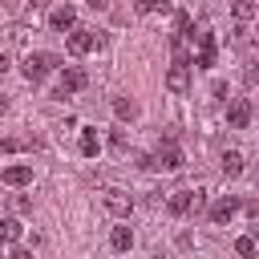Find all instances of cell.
I'll use <instances>...</instances> for the list:
<instances>
[{
	"label": "cell",
	"instance_id": "cell-1",
	"mask_svg": "<svg viewBox=\"0 0 259 259\" xmlns=\"http://www.w3.org/2000/svg\"><path fill=\"white\" fill-rule=\"evenodd\" d=\"M57 65H61V57H57V53H28V57L20 61V73H24V77L36 85V81H45V77H49Z\"/></svg>",
	"mask_w": 259,
	"mask_h": 259
},
{
	"label": "cell",
	"instance_id": "cell-26",
	"mask_svg": "<svg viewBox=\"0 0 259 259\" xmlns=\"http://www.w3.org/2000/svg\"><path fill=\"white\" fill-rule=\"evenodd\" d=\"M89 4H93V8H105V4H109V0H89Z\"/></svg>",
	"mask_w": 259,
	"mask_h": 259
},
{
	"label": "cell",
	"instance_id": "cell-24",
	"mask_svg": "<svg viewBox=\"0 0 259 259\" xmlns=\"http://www.w3.org/2000/svg\"><path fill=\"white\" fill-rule=\"evenodd\" d=\"M109 146H113V150H125V130H113V138H109Z\"/></svg>",
	"mask_w": 259,
	"mask_h": 259
},
{
	"label": "cell",
	"instance_id": "cell-12",
	"mask_svg": "<svg viewBox=\"0 0 259 259\" xmlns=\"http://www.w3.org/2000/svg\"><path fill=\"white\" fill-rule=\"evenodd\" d=\"M0 178H4L8 186H28V182H32V166H8Z\"/></svg>",
	"mask_w": 259,
	"mask_h": 259
},
{
	"label": "cell",
	"instance_id": "cell-16",
	"mask_svg": "<svg viewBox=\"0 0 259 259\" xmlns=\"http://www.w3.org/2000/svg\"><path fill=\"white\" fill-rule=\"evenodd\" d=\"M113 113H117L121 121H134V117H138V105H134L130 97H113Z\"/></svg>",
	"mask_w": 259,
	"mask_h": 259
},
{
	"label": "cell",
	"instance_id": "cell-3",
	"mask_svg": "<svg viewBox=\"0 0 259 259\" xmlns=\"http://www.w3.org/2000/svg\"><path fill=\"white\" fill-rule=\"evenodd\" d=\"M142 166H146V170H178V166H182V150H178L174 142H162L154 154L142 158Z\"/></svg>",
	"mask_w": 259,
	"mask_h": 259
},
{
	"label": "cell",
	"instance_id": "cell-9",
	"mask_svg": "<svg viewBox=\"0 0 259 259\" xmlns=\"http://www.w3.org/2000/svg\"><path fill=\"white\" fill-rule=\"evenodd\" d=\"M105 210H109V214H117V219H125V214L134 210V198H130L125 190L109 186V190H105Z\"/></svg>",
	"mask_w": 259,
	"mask_h": 259
},
{
	"label": "cell",
	"instance_id": "cell-2",
	"mask_svg": "<svg viewBox=\"0 0 259 259\" xmlns=\"http://www.w3.org/2000/svg\"><path fill=\"white\" fill-rule=\"evenodd\" d=\"M190 36H194V57H190V61H194L198 69H210V65H214V57H219L214 32H210V28L202 24V28H198V32H190Z\"/></svg>",
	"mask_w": 259,
	"mask_h": 259
},
{
	"label": "cell",
	"instance_id": "cell-15",
	"mask_svg": "<svg viewBox=\"0 0 259 259\" xmlns=\"http://www.w3.org/2000/svg\"><path fill=\"white\" fill-rule=\"evenodd\" d=\"M109 247H113V251H130V247H134V231H130V227H113Z\"/></svg>",
	"mask_w": 259,
	"mask_h": 259
},
{
	"label": "cell",
	"instance_id": "cell-8",
	"mask_svg": "<svg viewBox=\"0 0 259 259\" xmlns=\"http://www.w3.org/2000/svg\"><path fill=\"white\" fill-rule=\"evenodd\" d=\"M251 117H255V109H251L247 97H235V101L227 105V125H231V130H247Z\"/></svg>",
	"mask_w": 259,
	"mask_h": 259
},
{
	"label": "cell",
	"instance_id": "cell-13",
	"mask_svg": "<svg viewBox=\"0 0 259 259\" xmlns=\"http://www.w3.org/2000/svg\"><path fill=\"white\" fill-rule=\"evenodd\" d=\"M77 150H81L85 158H93V154L101 150V138H97V130H81V142H77Z\"/></svg>",
	"mask_w": 259,
	"mask_h": 259
},
{
	"label": "cell",
	"instance_id": "cell-6",
	"mask_svg": "<svg viewBox=\"0 0 259 259\" xmlns=\"http://www.w3.org/2000/svg\"><path fill=\"white\" fill-rule=\"evenodd\" d=\"M85 85H89V73H85L81 65H65V69H61V81H57V93H61V97H65V93H81Z\"/></svg>",
	"mask_w": 259,
	"mask_h": 259
},
{
	"label": "cell",
	"instance_id": "cell-23",
	"mask_svg": "<svg viewBox=\"0 0 259 259\" xmlns=\"http://www.w3.org/2000/svg\"><path fill=\"white\" fill-rule=\"evenodd\" d=\"M243 81H247V85H255V81H259V61H247V69H243Z\"/></svg>",
	"mask_w": 259,
	"mask_h": 259
},
{
	"label": "cell",
	"instance_id": "cell-25",
	"mask_svg": "<svg viewBox=\"0 0 259 259\" xmlns=\"http://www.w3.org/2000/svg\"><path fill=\"white\" fill-rule=\"evenodd\" d=\"M8 65H12V61H8L4 53H0V73H8Z\"/></svg>",
	"mask_w": 259,
	"mask_h": 259
},
{
	"label": "cell",
	"instance_id": "cell-20",
	"mask_svg": "<svg viewBox=\"0 0 259 259\" xmlns=\"http://www.w3.org/2000/svg\"><path fill=\"white\" fill-rule=\"evenodd\" d=\"M235 251H239V255H255V251H259V239H255V235H243V239H235Z\"/></svg>",
	"mask_w": 259,
	"mask_h": 259
},
{
	"label": "cell",
	"instance_id": "cell-4",
	"mask_svg": "<svg viewBox=\"0 0 259 259\" xmlns=\"http://www.w3.org/2000/svg\"><path fill=\"white\" fill-rule=\"evenodd\" d=\"M239 202H243L239 194H219V198L206 206V219H210L214 227H223V223H231V219L239 214Z\"/></svg>",
	"mask_w": 259,
	"mask_h": 259
},
{
	"label": "cell",
	"instance_id": "cell-11",
	"mask_svg": "<svg viewBox=\"0 0 259 259\" xmlns=\"http://www.w3.org/2000/svg\"><path fill=\"white\" fill-rule=\"evenodd\" d=\"M166 210H170L174 219H186V214H190V190H174V194L166 198Z\"/></svg>",
	"mask_w": 259,
	"mask_h": 259
},
{
	"label": "cell",
	"instance_id": "cell-29",
	"mask_svg": "<svg viewBox=\"0 0 259 259\" xmlns=\"http://www.w3.org/2000/svg\"><path fill=\"white\" fill-rule=\"evenodd\" d=\"M0 251H4V239H0Z\"/></svg>",
	"mask_w": 259,
	"mask_h": 259
},
{
	"label": "cell",
	"instance_id": "cell-21",
	"mask_svg": "<svg viewBox=\"0 0 259 259\" xmlns=\"http://www.w3.org/2000/svg\"><path fill=\"white\" fill-rule=\"evenodd\" d=\"M174 36H190V12H174Z\"/></svg>",
	"mask_w": 259,
	"mask_h": 259
},
{
	"label": "cell",
	"instance_id": "cell-28",
	"mask_svg": "<svg viewBox=\"0 0 259 259\" xmlns=\"http://www.w3.org/2000/svg\"><path fill=\"white\" fill-rule=\"evenodd\" d=\"M4 109H8V97H0V113H4Z\"/></svg>",
	"mask_w": 259,
	"mask_h": 259
},
{
	"label": "cell",
	"instance_id": "cell-14",
	"mask_svg": "<svg viewBox=\"0 0 259 259\" xmlns=\"http://www.w3.org/2000/svg\"><path fill=\"white\" fill-rule=\"evenodd\" d=\"M223 174H227V178H239V174H243V154H239V150H227V154H223Z\"/></svg>",
	"mask_w": 259,
	"mask_h": 259
},
{
	"label": "cell",
	"instance_id": "cell-27",
	"mask_svg": "<svg viewBox=\"0 0 259 259\" xmlns=\"http://www.w3.org/2000/svg\"><path fill=\"white\" fill-rule=\"evenodd\" d=\"M28 4H32V8H45V4H49V0H28Z\"/></svg>",
	"mask_w": 259,
	"mask_h": 259
},
{
	"label": "cell",
	"instance_id": "cell-17",
	"mask_svg": "<svg viewBox=\"0 0 259 259\" xmlns=\"http://www.w3.org/2000/svg\"><path fill=\"white\" fill-rule=\"evenodd\" d=\"M20 231H24V227H20L16 219H0V239H4V243H16Z\"/></svg>",
	"mask_w": 259,
	"mask_h": 259
},
{
	"label": "cell",
	"instance_id": "cell-22",
	"mask_svg": "<svg viewBox=\"0 0 259 259\" xmlns=\"http://www.w3.org/2000/svg\"><path fill=\"white\" fill-rule=\"evenodd\" d=\"M206 210V190H190V214H202Z\"/></svg>",
	"mask_w": 259,
	"mask_h": 259
},
{
	"label": "cell",
	"instance_id": "cell-7",
	"mask_svg": "<svg viewBox=\"0 0 259 259\" xmlns=\"http://www.w3.org/2000/svg\"><path fill=\"white\" fill-rule=\"evenodd\" d=\"M166 89L178 93V97L190 93V65H186V61H174V65L166 69Z\"/></svg>",
	"mask_w": 259,
	"mask_h": 259
},
{
	"label": "cell",
	"instance_id": "cell-5",
	"mask_svg": "<svg viewBox=\"0 0 259 259\" xmlns=\"http://www.w3.org/2000/svg\"><path fill=\"white\" fill-rule=\"evenodd\" d=\"M97 45H101V36H97L93 28H77V24L69 28V40H65V49H69L73 57H85V53H89V49H97Z\"/></svg>",
	"mask_w": 259,
	"mask_h": 259
},
{
	"label": "cell",
	"instance_id": "cell-19",
	"mask_svg": "<svg viewBox=\"0 0 259 259\" xmlns=\"http://www.w3.org/2000/svg\"><path fill=\"white\" fill-rule=\"evenodd\" d=\"M174 0H138V12H170Z\"/></svg>",
	"mask_w": 259,
	"mask_h": 259
},
{
	"label": "cell",
	"instance_id": "cell-10",
	"mask_svg": "<svg viewBox=\"0 0 259 259\" xmlns=\"http://www.w3.org/2000/svg\"><path fill=\"white\" fill-rule=\"evenodd\" d=\"M73 24H77V8H73V4H61V8L49 12V28H53V32H69Z\"/></svg>",
	"mask_w": 259,
	"mask_h": 259
},
{
	"label": "cell",
	"instance_id": "cell-30",
	"mask_svg": "<svg viewBox=\"0 0 259 259\" xmlns=\"http://www.w3.org/2000/svg\"><path fill=\"white\" fill-rule=\"evenodd\" d=\"M255 12H259V4H255Z\"/></svg>",
	"mask_w": 259,
	"mask_h": 259
},
{
	"label": "cell",
	"instance_id": "cell-18",
	"mask_svg": "<svg viewBox=\"0 0 259 259\" xmlns=\"http://www.w3.org/2000/svg\"><path fill=\"white\" fill-rule=\"evenodd\" d=\"M231 12H235V20L243 24V20H251V16H255V4H251V0H235V4H231Z\"/></svg>",
	"mask_w": 259,
	"mask_h": 259
}]
</instances>
